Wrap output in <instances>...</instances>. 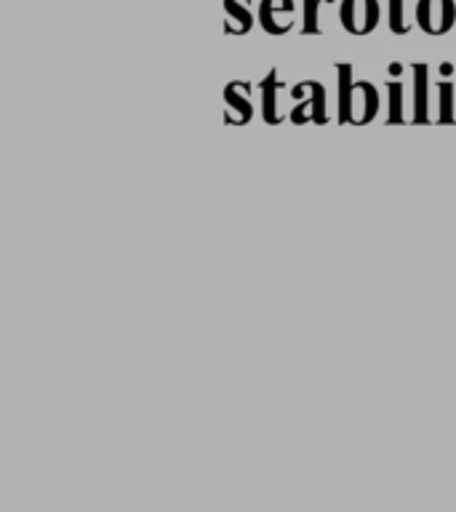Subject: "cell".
<instances>
[{
  "mask_svg": "<svg viewBox=\"0 0 456 512\" xmlns=\"http://www.w3.org/2000/svg\"><path fill=\"white\" fill-rule=\"evenodd\" d=\"M224 14H227V24H224L227 35H246L254 27L251 0H224Z\"/></svg>",
  "mask_w": 456,
  "mask_h": 512,
  "instance_id": "obj_8",
  "label": "cell"
},
{
  "mask_svg": "<svg viewBox=\"0 0 456 512\" xmlns=\"http://www.w3.org/2000/svg\"><path fill=\"white\" fill-rule=\"evenodd\" d=\"M278 70L267 72V78L259 83V91H262V118L267 126H278Z\"/></svg>",
  "mask_w": 456,
  "mask_h": 512,
  "instance_id": "obj_9",
  "label": "cell"
},
{
  "mask_svg": "<svg viewBox=\"0 0 456 512\" xmlns=\"http://www.w3.org/2000/svg\"><path fill=\"white\" fill-rule=\"evenodd\" d=\"M382 19L379 0H342L339 22L350 35H371Z\"/></svg>",
  "mask_w": 456,
  "mask_h": 512,
  "instance_id": "obj_2",
  "label": "cell"
},
{
  "mask_svg": "<svg viewBox=\"0 0 456 512\" xmlns=\"http://www.w3.org/2000/svg\"><path fill=\"white\" fill-rule=\"evenodd\" d=\"M339 75V123L366 126L379 112V91L368 80H352V64H336Z\"/></svg>",
  "mask_w": 456,
  "mask_h": 512,
  "instance_id": "obj_1",
  "label": "cell"
},
{
  "mask_svg": "<svg viewBox=\"0 0 456 512\" xmlns=\"http://www.w3.org/2000/svg\"><path fill=\"white\" fill-rule=\"evenodd\" d=\"M438 94H440V107H438V123L440 126H448V123H456L454 115V83H438Z\"/></svg>",
  "mask_w": 456,
  "mask_h": 512,
  "instance_id": "obj_11",
  "label": "cell"
},
{
  "mask_svg": "<svg viewBox=\"0 0 456 512\" xmlns=\"http://www.w3.org/2000/svg\"><path fill=\"white\" fill-rule=\"evenodd\" d=\"M296 3L294 0H259L256 8V19L262 24V30L267 35H286L294 27Z\"/></svg>",
  "mask_w": 456,
  "mask_h": 512,
  "instance_id": "obj_4",
  "label": "cell"
},
{
  "mask_svg": "<svg viewBox=\"0 0 456 512\" xmlns=\"http://www.w3.org/2000/svg\"><path fill=\"white\" fill-rule=\"evenodd\" d=\"M387 99H390L387 123H390V126H395V123H406V91H403V83H400V80H392L390 88H387Z\"/></svg>",
  "mask_w": 456,
  "mask_h": 512,
  "instance_id": "obj_10",
  "label": "cell"
},
{
  "mask_svg": "<svg viewBox=\"0 0 456 512\" xmlns=\"http://www.w3.org/2000/svg\"><path fill=\"white\" fill-rule=\"evenodd\" d=\"M411 72H414V115H411V123L422 126V123H430V70H427V64L416 62L411 64Z\"/></svg>",
  "mask_w": 456,
  "mask_h": 512,
  "instance_id": "obj_6",
  "label": "cell"
},
{
  "mask_svg": "<svg viewBox=\"0 0 456 512\" xmlns=\"http://www.w3.org/2000/svg\"><path fill=\"white\" fill-rule=\"evenodd\" d=\"M440 72H443V75H451V72H454V64H443V67H440Z\"/></svg>",
  "mask_w": 456,
  "mask_h": 512,
  "instance_id": "obj_14",
  "label": "cell"
},
{
  "mask_svg": "<svg viewBox=\"0 0 456 512\" xmlns=\"http://www.w3.org/2000/svg\"><path fill=\"white\" fill-rule=\"evenodd\" d=\"M454 22V0H419L416 3V24L427 35H446L448 30H454Z\"/></svg>",
  "mask_w": 456,
  "mask_h": 512,
  "instance_id": "obj_3",
  "label": "cell"
},
{
  "mask_svg": "<svg viewBox=\"0 0 456 512\" xmlns=\"http://www.w3.org/2000/svg\"><path fill=\"white\" fill-rule=\"evenodd\" d=\"M320 3L326 0H302V35H320Z\"/></svg>",
  "mask_w": 456,
  "mask_h": 512,
  "instance_id": "obj_12",
  "label": "cell"
},
{
  "mask_svg": "<svg viewBox=\"0 0 456 512\" xmlns=\"http://www.w3.org/2000/svg\"><path fill=\"white\" fill-rule=\"evenodd\" d=\"M390 72H392V75H400V72H403V67H400L398 62H395V64H392V67H390Z\"/></svg>",
  "mask_w": 456,
  "mask_h": 512,
  "instance_id": "obj_15",
  "label": "cell"
},
{
  "mask_svg": "<svg viewBox=\"0 0 456 512\" xmlns=\"http://www.w3.org/2000/svg\"><path fill=\"white\" fill-rule=\"evenodd\" d=\"M304 86L310 91V102L296 104L294 110H291V115H288V120H291L294 126H302V123H318V126H323V123H328L326 88L320 86V83H315V80H307Z\"/></svg>",
  "mask_w": 456,
  "mask_h": 512,
  "instance_id": "obj_5",
  "label": "cell"
},
{
  "mask_svg": "<svg viewBox=\"0 0 456 512\" xmlns=\"http://www.w3.org/2000/svg\"><path fill=\"white\" fill-rule=\"evenodd\" d=\"M248 94H251V88H248V83H227V88H224V102H227V115H232L235 112V118L230 120V123H235V126H246L248 120L254 118V107H251V99H248Z\"/></svg>",
  "mask_w": 456,
  "mask_h": 512,
  "instance_id": "obj_7",
  "label": "cell"
},
{
  "mask_svg": "<svg viewBox=\"0 0 456 512\" xmlns=\"http://www.w3.org/2000/svg\"><path fill=\"white\" fill-rule=\"evenodd\" d=\"M387 19L395 35H406L411 30L406 22V0H387Z\"/></svg>",
  "mask_w": 456,
  "mask_h": 512,
  "instance_id": "obj_13",
  "label": "cell"
}]
</instances>
